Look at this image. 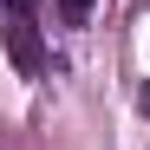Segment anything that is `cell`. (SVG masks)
<instances>
[{
    "instance_id": "6da1fadb",
    "label": "cell",
    "mask_w": 150,
    "mask_h": 150,
    "mask_svg": "<svg viewBox=\"0 0 150 150\" xmlns=\"http://www.w3.org/2000/svg\"><path fill=\"white\" fill-rule=\"evenodd\" d=\"M7 39H13V59L33 65L39 46H33V0H7Z\"/></svg>"
},
{
    "instance_id": "3957f363",
    "label": "cell",
    "mask_w": 150,
    "mask_h": 150,
    "mask_svg": "<svg viewBox=\"0 0 150 150\" xmlns=\"http://www.w3.org/2000/svg\"><path fill=\"white\" fill-rule=\"evenodd\" d=\"M137 105H144V111H150V79H144V91H137Z\"/></svg>"
},
{
    "instance_id": "7a4b0ae2",
    "label": "cell",
    "mask_w": 150,
    "mask_h": 150,
    "mask_svg": "<svg viewBox=\"0 0 150 150\" xmlns=\"http://www.w3.org/2000/svg\"><path fill=\"white\" fill-rule=\"evenodd\" d=\"M91 7H98V0H59V13L72 20V26H79V20H91Z\"/></svg>"
}]
</instances>
